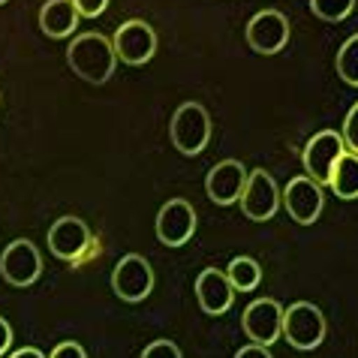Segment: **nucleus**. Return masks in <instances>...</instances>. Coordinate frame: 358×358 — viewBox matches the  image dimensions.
Returning <instances> with one entry per match:
<instances>
[{"label": "nucleus", "mask_w": 358, "mask_h": 358, "mask_svg": "<svg viewBox=\"0 0 358 358\" xmlns=\"http://www.w3.org/2000/svg\"><path fill=\"white\" fill-rule=\"evenodd\" d=\"M142 358H181V350L172 341H154L142 350Z\"/></svg>", "instance_id": "nucleus-22"}, {"label": "nucleus", "mask_w": 358, "mask_h": 358, "mask_svg": "<svg viewBox=\"0 0 358 358\" xmlns=\"http://www.w3.org/2000/svg\"><path fill=\"white\" fill-rule=\"evenodd\" d=\"M226 277L235 292H253L262 283V265L250 259V256H235L226 268Z\"/></svg>", "instance_id": "nucleus-18"}, {"label": "nucleus", "mask_w": 358, "mask_h": 358, "mask_svg": "<svg viewBox=\"0 0 358 358\" xmlns=\"http://www.w3.org/2000/svg\"><path fill=\"white\" fill-rule=\"evenodd\" d=\"M9 358H45V355L39 352V350H34V346H24V350H15Z\"/></svg>", "instance_id": "nucleus-27"}, {"label": "nucleus", "mask_w": 358, "mask_h": 358, "mask_svg": "<svg viewBox=\"0 0 358 358\" xmlns=\"http://www.w3.org/2000/svg\"><path fill=\"white\" fill-rule=\"evenodd\" d=\"M310 9L322 22H343L355 9V0H310Z\"/></svg>", "instance_id": "nucleus-20"}, {"label": "nucleus", "mask_w": 358, "mask_h": 358, "mask_svg": "<svg viewBox=\"0 0 358 358\" xmlns=\"http://www.w3.org/2000/svg\"><path fill=\"white\" fill-rule=\"evenodd\" d=\"M169 136H172V145L181 154L187 157L202 154L208 142H211V115L199 103L178 106V112L172 115V124H169Z\"/></svg>", "instance_id": "nucleus-2"}, {"label": "nucleus", "mask_w": 358, "mask_h": 358, "mask_svg": "<svg viewBox=\"0 0 358 358\" xmlns=\"http://www.w3.org/2000/svg\"><path fill=\"white\" fill-rule=\"evenodd\" d=\"M66 64L73 66V73L78 78H85L91 85H103L115 73L117 55L112 48V39H106L103 34H82L69 43Z\"/></svg>", "instance_id": "nucleus-1"}, {"label": "nucleus", "mask_w": 358, "mask_h": 358, "mask_svg": "<svg viewBox=\"0 0 358 358\" xmlns=\"http://www.w3.org/2000/svg\"><path fill=\"white\" fill-rule=\"evenodd\" d=\"M289 43V18L277 9H262L247 22V45L256 55H277Z\"/></svg>", "instance_id": "nucleus-8"}, {"label": "nucleus", "mask_w": 358, "mask_h": 358, "mask_svg": "<svg viewBox=\"0 0 358 358\" xmlns=\"http://www.w3.org/2000/svg\"><path fill=\"white\" fill-rule=\"evenodd\" d=\"M343 151H346V145H343L341 133H334V130L316 133L310 142L304 145V154H301L307 178H313L316 184H328V175H331L337 157H341Z\"/></svg>", "instance_id": "nucleus-12"}, {"label": "nucleus", "mask_w": 358, "mask_h": 358, "mask_svg": "<svg viewBox=\"0 0 358 358\" xmlns=\"http://www.w3.org/2000/svg\"><path fill=\"white\" fill-rule=\"evenodd\" d=\"M112 289L117 298H124V301H145L148 295H151L154 289V268L151 262L145 259V256H138V253H130V256H124L121 262L115 265V271H112Z\"/></svg>", "instance_id": "nucleus-6"}, {"label": "nucleus", "mask_w": 358, "mask_h": 358, "mask_svg": "<svg viewBox=\"0 0 358 358\" xmlns=\"http://www.w3.org/2000/svg\"><path fill=\"white\" fill-rule=\"evenodd\" d=\"M196 232V211L187 199H169L157 214V238L166 247H184Z\"/></svg>", "instance_id": "nucleus-13"}, {"label": "nucleus", "mask_w": 358, "mask_h": 358, "mask_svg": "<svg viewBox=\"0 0 358 358\" xmlns=\"http://www.w3.org/2000/svg\"><path fill=\"white\" fill-rule=\"evenodd\" d=\"M247 169L244 163H238V160H223V163H217L211 172H208L205 178V193L211 202L217 205H232L241 199L244 193V184H247Z\"/></svg>", "instance_id": "nucleus-14"}, {"label": "nucleus", "mask_w": 358, "mask_h": 358, "mask_svg": "<svg viewBox=\"0 0 358 358\" xmlns=\"http://www.w3.org/2000/svg\"><path fill=\"white\" fill-rule=\"evenodd\" d=\"M283 337L295 350H316L325 341V316L316 304L298 301L283 310Z\"/></svg>", "instance_id": "nucleus-3"}, {"label": "nucleus", "mask_w": 358, "mask_h": 358, "mask_svg": "<svg viewBox=\"0 0 358 358\" xmlns=\"http://www.w3.org/2000/svg\"><path fill=\"white\" fill-rule=\"evenodd\" d=\"M91 241H94L91 229H87L85 220H78V217H61V220H55L52 229H48V250L64 262H78L91 250Z\"/></svg>", "instance_id": "nucleus-10"}, {"label": "nucleus", "mask_w": 358, "mask_h": 358, "mask_svg": "<svg viewBox=\"0 0 358 358\" xmlns=\"http://www.w3.org/2000/svg\"><path fill=\"white\" fill-rule=\"evenodd\" d=\"M328 187L341 196V199H358V154L350 151V154H341L337 163L328 175Z\"/></svg>", "instance_id": "nucleus-17"}, {"label": "nucleus", "mask_w": 358, "mask_h": 358, "mask_svg": "<svg viewBox=\"0 0 358 358\" xmlns=\"http://www.w3.org/2000/svg\"><path fill=\"white\" fill-rule=\"evenodd\" d=\"M48 358H87V355H85V350H82V346H78V343L66 341V343H57Z\"/></svg>", "instance_id": "nucleus-24"}, {"label": "nucleus", "mask_w": 358, "mask_h": 358, "mask_svg": "<svg viewBox=\"0 0 358 358\" xmlns=\"http://www.w3.org/2000/svg\"><path fill=\"white\" fill-rule=\"evenodd\" d=\"M241 211L244 217H250L256 223H265L271 220L280 208V190H277L274 178L265 172V169H253L247 175V184H244V193H241Z\"/></svg>", "instance_id": "nucleus-7"}, {"label": "nucleus", "mask_w": 358, "mask_h": 358, "mask_svg": "<svg viewBox=\"0 0 358 358\" xmlns=\"http://www.w3.org/2000/svg\"><path fill=\"white\" fill-rule=\"evenodd\" d=\"M73 6L78 9V15H85V18H96V15H103V13H106L108 0H73Z\"/></svg>", "instance_id": "nucleus-23"}, {"label": "nucleus", "mask_w": 358, "mask_h": 358, "mask_svg": "<svg viewBox=\"0 0 358 358\" xmlns=\"http://www.w3.org/2000/svg\"><path fill=\"white\" fill-rule=\"evenodd\" d=\"M280 202L286 208V214L292 217L295 223L301 226H310L320 220L322 214V205H325V193H322V184H316L313 178H292L289 184H286V190L280 196Z\"/></svg>", "instance_id": "nucleus-9"}, {"label": "nucleus", "mask_w": 358, "mask_h": 358, "mask_svg": "<svg viewBox=\"0 0 358 358\" xmlns=\"http://www.w3.org/2000/svg\"><path fill=\"white\" fill-rule=\"evenodd\" d=\"M43 274V256H39L36 244L27 238H15L6 244L0 253V277L13 286H31Z\"/></svg>", "instance_id": "nucleus-4"}, {"label": "nucleus", "mask_w": 358, "mask_h": 358, "mask_svg": "<svg viewBox=\"0 0 358 358\" xmlns=\"http://www.w3.org/2000/svg\"><path fill=\"white\" fill-rule=\"evenodd\" d=\"M3 3H6V0H0V6H3Z\"/></svg>", "instance_id": "nucleus-28"}, {"label": "nucleus", "mask_w": 358, "mask_h": 358, "mask_svg": "<svg viewBox=\"0 0 358 358\" xmlns=\"http://www.w3.org/2000/svg\"><path fill=\"white\" fill-rule=\"evenodd\" d=\"M334 66H337V76H341L346 85L358 87V34L350 36V39H346V43L341 45Z\"/></svg>", "instance_id": "nucleus-19"}, {"label": "nucleus", "mask_w": 358, "mask_h": 358, "mask_svg": "<svg viewBox=\"0 0 358 358\" xmlns=\"http://www.w3.org/2000/svg\"><path fill=\"white\" fill-rule=\"evenodd\" d=\"M235 358H274V355L268 352V346H262V343H250V346H244V350H238Z\"/></svg>", "instance_id": "nucleus-25"}, {"label": "nucleus", "mask_w": 358, "mask_h": 358, "mask_svg": "<svg viewBox=\"0 0 358 358\" xmlns=\"http://www.w3.org/2000/svg\"><path fill=\"white\" fill-rule=\"evenodd\" d=\"M241 325L253 343L271 346L274 341L283 337V307L274 298H256L253 304H247Z\"/></svg>", "instance_id": "nucleus-11"}, {"label": "nucleus", "mask_w": 358, "mask_h": 358, "mask_svg": "<svg viewBox=\"0 0 358 358\" xmlns=\"http://www.w3.org/2000/svg\"><path fill=\"white\" fill-rule=\"evenodd\" d=\"M196 298H199V307H202L208 316H223L235 301V289H232V283H229L226 271L205 268V271L196 277Z\"/></svg>", "instance_id": "nucleus-15"}, {"label": "nucleus", "mask_w": 358, "mask_h": 358, "mask_svg": "<svg viewBox=\"0 0 358 358\" xmlns=\"http://www.w3.org/2000/svg\"><path fill=\"white\" fill-rule=\"evenodd\" d=\"M343 145L350 148V151L358 154V103L350 108V115H346V121H343Z\"/></svg>", "instance_id": "nucleus-21"}, {"label": "nucleus", "mask_w": 358, "mask_h": 358, "mask_svg": "<svg viewBox=\"0 0 358 358\" xmlns=\"http://www.w3.org/2000/svg\"><path fill=\"white\" fill-rule=\"evenodd\" d=\"M112 48L124 64L142 66L157 55V34H154L151 24L142 22V18H130V22H124L115 31Z\"/></svg>", "instance_id": "nucleus-5"}, {"label": "nucleus", "mask_w": 358, "mask_h": 358, "mask_svg": "<svg viewBox=\"0 0 358 358\" xmlns=\"http://www.w3.org/2000/svg\"><path fill=\"white\" fill-rule=\"evenodd\" d=\"M78 18L82 15L73 6V0H45L43 9H39V27L52 39L73 36V31L78 27Z\"/></svg>", "instance_id": "nucleus-16"}, {"label": "nucleus", "mask_w": 358, "mask_h": 358, "mask_svg": "<svg viewBox=\"0 0 358 358\" xmlns=\"http://www.w3.org/2000/svg\"><path fill=\"white\" fill-rule=\"evenodd\" d=\"M9 343H13V328H9V322L0 316V355L9 350Z\"/></svg>", "instance_id": "nucleus-26"}]
</instances>
